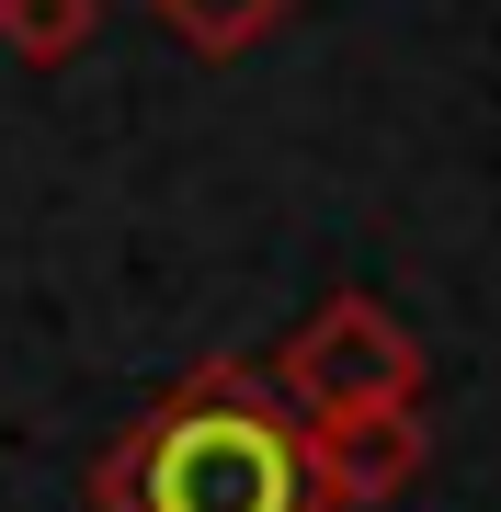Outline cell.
Listing matches in <instances>:
<instances>
[{"mask_svg":"<svg viewBox=\"0 0 501 512\" xmlns=\"http://www.w3.org/2000/svg\"><path fill=\"white\" fill-rule=\"evenodd\" d=\"M92 501L103 512H319L308 421L274 410L262 376L205 365L149 433H126V456H103Z\"/></svg>","mask_w":501,"mask_h":512,"instance_id":"obj_1","label":"cell"},{"mask_svg":"<svg viewBox=\"0 0 501 512\" xmlns=\"http://www.w3.org/2000/svg\"><path fill=\"white\" fill-rule=\"evenodd\" d=\"M285 399L319 410H376V399H422V342L376 308V296H331L297 342H285Z\"/></svg>","mask_w":501,"mask_h":512,"instance_id":"obj_2","label":"cell"},{"mask_svg":"<svg viewBox=\"0 0 501 512\" xmlns=\"http://www.w3.org/2000/svg\"><path fill=\"white\" fill-rule=\"evenodd\" d=\"M410 467H422L410 399H376V410H319V421H308V478H319V512L388 501V490H410Z\"/></svg>","mask_w":501,"mask_h":512,"instance_id":"obj_3","label":"cell"},{"mask_svg":"<svg viewBox=\"0 0 501 512\" xmlns=\"http://www.w3.org/2000/svg\"><path fill=\"white\" fill-rule=\"evenodd\" d=\"M92 35H103V0H0V46L23 69H69Z\"/></svg>","mask_w":501,"mask_h":512,"instance_id":"obj_4","label":"cell"},{"mask_svg":"<svg viewBox=\"0 0 501 512\" xmlns=\"http://www.w3.org/2000/svg\"><path fill=\"white\" fill-rule=\"evenodd\" d=\"M149 12H160L194 57H240L251 35H274V23H285V0H149Z\"/></svg>","mask_w":501,"mask_h":512,"instance_id":"obj_5","label":"cell"}]
</instances>
